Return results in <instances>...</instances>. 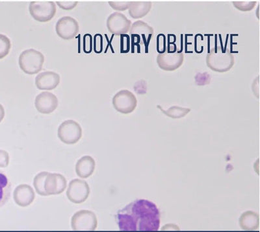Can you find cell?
Segmentation results:
<instances>
[{"instance_id":"cell-1","label":"cell","mask_w":260,"mask_h":232,"mask_svg":"<svg viewBox=\"0 0 260 232\" xmlns=\"http://www.w3.org/2000/svg\"><path fill=\"white\" fill-rule=\"evenodd\" d=\"M116 219L120 231H155L159 229L158 208L144 199L134 201L118 211Z\"/></svg>"},{"instance_id":"cell-2","label":"cell","mask_w":260,"mask_h":232,"mask_svg":"<svg viewBox=\"0 0 260 232\" xmlns=\"http://www.w3.org/2000/svg\"><path fill=\"white\" fill-rule=\"evenodd\" d=\"M234 63L235 58L234 55L221 46L211 49L206 57L208 68L216 72H226L233 67Z\"/></svg>"},{"instance_id":"cell-3","label":"cell","mask_w":260,"mask_h":232,"mask_svg":"<svg viewBox=\"0 0 260 232\" xmlns=\"http://www.w3.org/2000/svg\"><path fill=\"white\" fill-rule=\"evenodd\" d=\"M45 56L39 51L29 49L21 53L19 57L20 68L28 75L38 73L43 69Z\"/></svg>"},{"instance_id":"cell-4","label":"cell","mask_w":260,"mask_h":232,"mask_svg":"<svg viewBox=\"0 0 260 232\" xmlns=\"http://www.w3.org/2000/svg\"><path fill=\"white\" fill-rule=\"evenodd\" d=\"M29 10L32 17L40 22H49L57 11L56 6L52 1H32Z\"/></svg>"},{"instance_id":"cell-5","label":"cell","mask_w":260,"mask_h":232,"mask_svg":"<svg viewBox=\"0 0 260 232\" xmlns=\"http://www.w3.org/2000/svg\"><path fill=\"white\" fill-rule=\"evenodd\" d=\"M57 135L59 140L65 144H75L82 137V129L75 121H64L58 128Z\"/></svg>"},{"instance_id":"cell-6","label":"cell","mask_w":260,"mask_h":232,"mask_svg":"<svg viewBox=\"0 0 260 232\" xmlns=\"http://www.w3.org/2000/svg\"><path fill=\"white\" fill-rule=\"evenodd\" d=\"M71 226L74 231L96 230L98 226L96 215L92 211H78L72 217Z\"/></svg>"},{"instance_id":"cell-7","label":"cell","mask_w":260,"mask_h":232,"mask_svg":"<svg viewBox=\"0 0 260 232\" xmlns=\"http://www.w3.org/2000/svg\"><path fill=\"white\" fill-rule=\"evenodd\" d=\"M138 100L133 93L127 90H122L115 95L113 98V105L120 113L127 114L134 112L137 107Z\"/></svg>"},{"instance_id":"cell-8","label":"cell","mask_w":260,"mask_h":232,"mask_svg":"<svg viewBox=\"0 0 260 232\" xmlns=\"http://www.w3.org/2000/svg\"><path fill=\"white\" fill-rule=\"evenodd\" d=\"M90 192V187L88 183L85 180L76 178L69 183L67 196L72 203L81 204L87 201Z\"/></svg>"},{"instance_id":"cell-9","label":"cell","mask_w":260,"mask_h":232,"mask_svg":"<svg viewBox=\"0 0 260 232\" xmlns=\"http://www.w3.org/2000/svg\"><path fill=\"white\" fill-rule=\"evenodd\" d=\"M184 55L177 51L167 50L159 54L157 57V63L162 70L173 71L180 68L183 63Z\"/></svg>"},{"instance_id":"cell-10","label":"cell","mask_w":260,"mask_h":232,"mask_svg":"<svg viewBox=\"0 0 260 232\" xmlns=\"http://www.w3.org/2000/svg\"><path fill=\"white\" fill-rule=\"evenodd\" d=\"M79 29L78 22L71 16H64L60 18L55 26L57 35L66 41L73 39L78 33Z\"/></svg>"},{"instance_id":"cell-11","label":"cell","mask_w":260,"mask_h":232,"mask_svg":"<svg viewBox=\"0 0 260 232\" xmlns=\"http://www.w3.org/2000/svg\"><path fill=\"white\" fill-rule=\"evenodd\" d=\"M131 26V21L122 13H112L107 20V27L109 31L115 35L127 33L129 31Z\"/></svg>"},{"instance_id":"cell-12","label":"cell","mask_w":260,"mask_h":232,"mask_svg":"<svg viewBox=\"0 0 260 232\" xmlns=\"http://www.w3.org/2000/svg\"><path fill=\"white\" fill-rule=\"evenodd\" d=\"M129 33L132 40L136 38L137 43L148 46L154 34V29L143 21L139 20L132 24Z\"/></svg>"},{"instance_id":"cell-13","label":"cell","mask_w":260,"mask_h":232,"mask_svg":"<svg viewBox=\"0 0 260 232\" xmlns=\"http://www.w3.org/2000/svg\"><path fill=\"white\" fill-rule=\"evenodd\" d=\"M67 187L66 178L61 174L48 173L45 182V189L47 196L62 194Z\"/></svg>"},{"instance_id":"cell-14","label":"cell","mask_w":260,"mask_h":232,"mask_svg":"<svg viewBox=\"0 0 260 232\" xmlns=\"http://www.w3.org/2000/svg\"><path fill=\"white\" fill-rule=\"evenodd\" d=\"M35 106L38 112L43 114H50L57 108V97L51 92H42L36 97Z\"/></svg>"},{"instance_id":"cell-15","label":"cell","mask_w":260,"mask_h":232,"mask_svg":"<svg viewBox=\"0 0 260 232\" xmlns=\"http://www.w3.org/2000/svg\"><path fill=\"white\" fill-rule=\"evenodd\" d=\"M13 199L15 203L20 207H27L36 199L34 189L27 184H20L16 187L13 192Z\"/></svg>"},{"instance_id":"cell-16","label":"cell","mask_w":260,"mask_h":232,"mask_svg":"<svg viewBox=\"0 0 260 232\" xmlns=\"http://www.w3.org/2000/svg\"><path fill=\"white\" fill-rule=\"evenodd\" d=\"M60 80L59 74L53 71H45L36 76V85L39 90H52L59 85Z\"/></svg>"},{"instance_id":"cell-17","label":"cell","mask_w":260,"mask_h":232,"mask_svg":"<svg viewBox=\"0 0 260 232\" xmlns=\"http://www.w3.org/2000/svg\"><path fill=\"white\" fill-rule=\"evenodd\" d=\"M96 162L92 157L84 156L78 160L76 164V173L79 177L87 178L93 174Z\"/></svg>"},{"instance_id":"cell-18","label":"cell","mask_w":260,"mask_h":232,"mask_svg":"<svg viewBox=\"0 0 260 232\" xmlns=\"http://www.w3.org/2000/svg\"><path fill=\"white\" fill-rule=\"evenodd\" d=\"M152 8V2L149 1H136L131 2L129 14L134 19H139L148 15Z\"/></svg>"},{"instance_id":"cell-19","label":"cell","mask_w":260,"mask_h":232,"mask_svg":"<svg viewBox=\"0 0 260 232\" xmlns=\"http://www.w3.org/2000/svg\"><path fill=\"white\" fill-rule=\"evenodd\" d=\"M240 224L243 230H255L259 226L258 215L251 212L243 213L240 219Z\"/></svg>"},{"instance_id":"cell-20","label":"cell","mask_w":260,"mask_h":232,"mask_svg":"<svg viewBox=\"0 0 260 232\" xmlns=\"http://www.w3.org/2000/svg\"><path fill=\"white\" fill-rule=\"evenodd\" d=\"M11 184L6 174L0 171V208L10 199Z\"/></svg>"},{"instance_id":"cell-21","label":"cell","mask_w":260,"mask_h":232,"mask_svg":"<svg viewBox=\"0 0 260 232\" xmlns=\"http://www.w3.org/2000/svg\"><path fill=\"white\" fill-rule=\"evenodd\" d=\"M48 174V172L43 171V172L37 174L34 178V186L37 194L40 195L41 196L47 197L45 189V182Z\"/></svg>"},{"instance_id":"cell-22","label":"cell","mask_w":260,"mask_h":232,"mask_svg":"<svg viewBox=\"0 0 260 232\" xmlns=\"http://www.w3.org/2000/svg\"><path fill=\"white\" fill-rule=\"evenodd\" d=\"M160 110L162 111V112L168 115L169 117L173 118H180L183 117L185 115L187 114L188 113L190 112V109L189 108H185L182 107H179V106H173L169 109L167 110H164V109L160 107V106H158Z\"/></svg>"},{"instance_id":"cell-23","label":"cell","mask_w":260,"mask_h":232,"mask_svg":"<svg viewBox=\"0 0 260 232\" xmlns=\"http://www.w3.org/2000/svg\"><path fill=\"white\" fill-rule=\"evenodd\" d=\"M11 48L10 39L4 34H0V59H4L9 54Z\"/></svg>"},{"instance_id":"cell-24","label":"cell","mask_w":260,"mask_h":232,"mask_svg":"<svg viewBox=\"0 0 260 232\" xmlns=\"http://www.w3.org/2000/svg\"><path fill=\"white\" fill-rule=\"evenodd\" d=\"M234 6L238 10L241 11H252L254 7L256 6V2L255 1H240L232 2Z\"/></svg>"},{"instance_id":"cell-25","label":"cell","mask_w":260,"mask_h":232,"mask_svg":"<svg viewBox=\"0 0 260 232\" xmlns=\"http://www.w3.org/2000/svg\"><path fill=\"white\" fill-rule=\"evenodd\" d=\"M93 49V38L91 34H85L83 38V50L85 53L89 54Z\"/></svg>"},{"instance_id":"cell-26","label":"cell","mask_w":260,"mask_h":232,"mask_svg":"<svg viewBox=\"0 0 260 232\" xmlns=\"http://www.w3.org/2000/svg\"><path fill=\"white\" fill-rule=\"evenodd\" d=\"M132 1H110L109 4L114 10L124 11L128 9Z\"/></svg>"},{"instance_id":"cell-27","label":"cell","mask_w":260,"mask_h":232,"mask_svg":"<svg viewBox=\"0 0 260 232\" xmlns=\"http://www.w3.org/2000/svg\"><path fill=\"white\" fill-rule=\"evenodd\" d=\"M93 50L97 54L101 53L103 50V37L101 34H96L94 36Z\"/></svg>"},{"instance_id":"cell-28","label":"cell","mask_w":260,"mask_h":232,"mask_svg":"<svg viewBox=\"0 0 260 232\" xmlns=\"http://www.w3.org/2000/svg\"><path fill=\"white\" fill-rule=\"evenodd\" d=\"M78 4V2L76 1H57V6L60 8L63 9V10H73L74 8H75Z\"/></svg>"},{"instance_id":"cell-29","label":"cell","mask_w":260,"mask_h":232,"mask_svg":"<svg viewBox=\"0 0 260 232\" xmlns=\"http://www.w3.org/2000/svg\"><path fill=\"white\" fill-rule=\"evenodd\" d=\"M9 154L6 150L0 149V168H7L9 164Z\"/></svg>"},{"instance_id":"cell-30","label":"cell","mask_w":260,"mask_h":232,"mask_svg":"<svg viewBox=\"0 0 260 232\" xmlns=\"http://www.w3.org/2000/svg\"><path fill=\"white\" fill-rule=\"evenodd\" d=\"M157 50L158 51L159 50L160 47H161V51H160L159 54L161 53H164L166 52L167 51V45H166V36L162 34H159L158 36H157Z\"/></svg>"},{"instance_id":"cell-31","label":"cell","mask_w":260,"mask_h":232,"mask_svg":"<svg viewBox=\"0 0 260 232\" xmlns=\"http://www.w3.org/2000/svg\"><path fill=\"white\" fill-rule=\"evenodd\" d=\"M129 50V37L125 35L121 36V52L127 53Z\"/></svg>"},{"instance_id":"cell-32","label":"cell","mask_w":260,"mask_h":232,"mask_svg":"<svg viewBox=\"0 0 260 232\" xmlns=\"http://www.w3.org/2000/svg\"><path fill=\"white\" fill-rule=\"evenodd\" d=\"M5 117V109L3 105L0 104V123L2 122Z\"/></svg>"}]
</instances>
